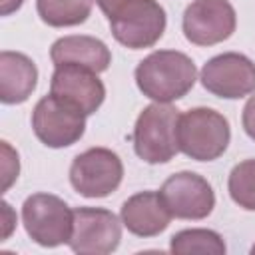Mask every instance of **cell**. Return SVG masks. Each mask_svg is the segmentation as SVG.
I'll return each instance as SVG.
<instances>
[{
    "label": "cell",
    "mask_w": 255,
    "mask_h": 255,
    "mask_svg": "<svg viewBox=\"0 0 255 255\" xmlns=\"http://www.w3.org/2000/svg\"><path fill=\"white\" fill-rule=\"evenodd\" d=\"M50 94L76 106L86 116H92L104 104L106 86L94 70H88L84 66L64 64V66H56L52 74Z\"/></svg>",
    "instance_id": "12"
},
{
    "label": "cell",
    "mask_w": 255,
    "mask_h": 255,
    "mask_svg": "<svg viewBox=\"0 0 255 255\" xmlns=\"http://www.w3.org/2000/svg\"><path fill=\"white\" fill-rule=\"evenodd\" d=\"M86 118L88 116L82 110L50 94L34 106L32 129L46 147H70L82 139L86 131Z\"/></svg>",
    "instance_id": "6"
},
{
    "label": "cell",
    "mask_w": 255,
    "mask_h": 255,
    "mask_svg": "<svg viewBox=\"0 0 255 255\" xmlns=\"http://www.w3.org/2000/svg\"><path fill=\"white\" fill-rule=\"evenodd\" d=\"M231 139L227 118L213 108H191L179 116V151L195 161H213L225 153Z\"/></svg>",
    "instance_id": "3"
},
{
    "label": "cell",
    "mask_w": 255,
    "mask_h": 255,
    "mask_svg": "<svg viewBox=\"0 0 255 255\" xmlns=\"http://www.w3.org/2000/svg\"><path fill=\"white\" fill-rule=\"evenodd\" d=\"M122 221L104 207H76L70 249L80 255H108L122 241Z\"/></svg>",
    "instance_id": "8"
},
{
    "label": "cell",
    "mask_w": 255,
    "mask_h": 255,
    "mask_svg": "<svg viewBox=\"0 0 255 255\" xmlns=\"http://www.w3.org/2000/svg\"><path fill=\"white\" fill-rule=\"evenodd\" d=\"M94 0H36L38 16L52 28L84 24L92 14Z\"/></svg>",
    "instance_id": "16"
},
{
    "label": "cell",
    "mask_w": 255,
    "mask_h": 255,
    "mask_svg": "<svg viewBox=\"0 0 255 255\" xmlns=\"http://www.w3.org/2000/svg\"><path fill=\"white\" fill-rule=\"evenodd\" d=\"M18 173H20L18 151L12 149L8 141H2V191H8V187L18 179Z\"/></svg>",
    "instance_id": "19"
},
{
    "label": "cell",
    "mask_w": 255,
    "mask_h": 255,
    "mask_svg": "<svg viewBox=\"0 0 255 255\" xmlns=\"http://www.w3.org/2000/svg\"><path fill=\"white\" fill-rule=\"evenodd\" d=\"M24 0H0V14L2 16H8L12 12H16L20 6H22Z\"/></svg>",
    "instance_id": "22"
},
{
    "label": "cell",
    "mask_w": 255,
    "mask_h": 255,
    "mask_svg": "<svg viewBox=\"0 0 255 255\" xmlns=\"http://www.w3.org/2000/svg\"><path fill=\"white\" fill-rule=\"evenodd\" d=\"M241 124H243L245 133L255 141V96H251V98L247 100V104L243 106Z\"/></svg>",
    "instance_id": "20"
},
{
    "label": "cell",
    "mask_w": 255,
    "mask_h": 255,
    "mask_svg": "<svg viewBox=\"0 0 255 255\" xmlns=\"http://www.w3.org/2000/svg\"><path fill=\"white\" fill-rule=\"evenodd\" d=\"M14 223H16V215H14L12 207L6 201H2V225H4V229H2V241L8 239V235L14 229Z\"/></svg>",
    "instance_id": "21"
},
{
    "label": "cell",
    "mask_w": 255,
    "mask_h": 255,
    "mask_svg": "<svg viewBox=\"0 0 255 255\" xmlns=\"http://www.w3.org/2000/svg\"><path fill=\"white\" fill-rule=\"evenodd\" d=\"M169 251L177 255H225L223 237L211 229H183L169 241Z\"/></svg>",
    "instance_id": "17"
},
{
    "label": "cell",
    "mask_w": 255,
    "mask_h": 255,
    "mask_svg": "<svg viewBox=\"0 0 255 255\" xmlns=\"http://www.w3.org/2000/svg\"><path fill=\"white\" fill-rule=\"evenodd\" d=\"M201 86L223 100H239L255 92V64L239 52H225L201 68Z\"/></svg>",
    "instance_id": "11"
},
{
    "label": "cell",
    "mask_w": 255,
    "mask_h": 255,
    "mask_svg": "<svg viewBox=\"0 0 255 255\" xmlns=\"http://www.w3.org/2000/svg\"><path fill=\"white\" fill-rule=\"evenodd\" d=\"M50 58L54 66L74 64V66H84L88 70H94L96 74L106 72L112 64L110 48L102 40L94 36H84V34L58 38L50 48Z\"/></svg>",
    "instance_id": "14"
},
{
    "label": "cell",
    "mask_w": 255,
    "mask_h": 255,
    "mask_svg": "<svg viewBox=\"0 0 255 255\" xmlns=\"http://www.w3.org/2000/svg\"><path fill=\"white\" fill-rule=\"evenodd\" d=\"M108 22L116 42L141 50L151 48L163 36L167 16L157 0H126L108 16Z\"/></svg>",
    "instance_id": "4"
},
{
    "label": "cell",
    "mask_w": 255,
    "mask_h": 255,
    "mask_svg": "<svg viewBox=\"0 0 255 255\" xmlns=\"http://www.w3.org/2000/svg\"><path fill=\"white\" fill-rule=\"evenodd\" d=\"M251 253H253V255H255V245H253V247H251Z\"/></svg>",
    "instance_id": "24"
},
{
    "label": "cell",
    "mask_w": 255,
    "mask_h": 255,
    "mask_svg": "<svg viewBox=\"0 0 255 255\" xmlns=\"http://www.w3.org/2000/svg\"><path fill=\"white\" fill-rule=\"evenodd\" d=\"M38 86V68L22 52H0V102L6 106L26 102Z\"/></svg>",
    "instance_id": "15"
},
{
    "label": "cell",
    "mask_w": 255,
    "mask_h": 255,
    "mask_svg": "<svg viewBox=\"0 0 255 255\" xmlns=\"http://www.w3.org/2000/svg\"><path fill=\"white\" fill-rule=\"evenodd\" d=\"M227 189L241 209L255 211V159H243L231 169Z\"/></svg>",
    "instance_id": "18"
},
{
    "label": "cell",
    "mask_w": 255,
    "mask_h": 255,
    "mask_svg": "<svg viewBox=\"0 0 255 255\" xmlns=\"http://www.w3.org/2000/svg\"><path fill=\"white\" fill-rule=\"evenodd\" d=\"M22 223L30 239L42 247H58L70 241L74 209L52 193H32L22 203Z\"/></svg>",
    "instance_id": "5"
},
{
    "label": "cell",
    "mask_w": 255,
    "mask_h": 255,
    "mask_svg": "<svg viewBox=\"0 0 255 255\" xmlns=\"http://www.w3.org/2000/svg\"><path fill=\"white\" fill-rule=\"evenodd\" d=\"M124 227L137 237H155L167 229L171 213L165 207L159 191H139L128 197L120 209Z\"/></svg>",
    "instance_id": "13"
},
{
    "label": "cell",
    "mask_w": 255,
    "mask_h": 255,
    "mask_svg": "<svg viewBox=\"0 0 255 255\" xmlns=\"http://www.w3.org/2000/svg\"><path fill=\"white\" fill-rule=\"evenodd\" d=\"M124 2H126V0H96V4H98V6H100V10L106 14V18H108V16H110V14H112L120 4H124Z\"/></svg>",
    "instance_id": "23"
},
{
    "label": "cell",
    "mask_w": 255,
    "mask_h": 255,
    "mask_svg": "<svg viewBox=\"0 0 255 255\" xmlns=\"http://www.w3.org/2000/svg\"><path fill=\"white\" fill-rule=\"evenodd\" d=\"M159 195L171 217L177 219H205L215 207L211 183L195 171H177L169 175L163 181Z\"/></svg>",
    "instance_id": "10"
},
{
    "label": "cell",
    "mask_w": 255,
    "mask_h": 255,
    "mask_svg": "<svg viewBox=\"0 0 255 255\" xmlns=\"http://www.w3.org/2000/svg\"><path fill=\"white\" fill-rule=\"evenodd\" d=\"M235 8L229 0H193L181 20L183 36L195 46H213L233 36Z\"/></svg>",
    "instance_id": "9"
},
{
    "label": "cell",
    "mask_w": 255,
    "mask_h": 255,
    "mask_svg": "<svg viewBox=\"0 0 255 255\" xmlns=\"http://www.w3.org/2000/svg\"><path fill=\"white\" fill-rule=\"evenodd\" d=\"M179 110L169 104L153 102L135 120L131 141L133 151L145 163H167L179 153L177 122Z\"/></svg>",
    "instance_id": "2"
},
{
    "label": "cell",
    "mask_w": 255,
    "mask_h": 255,
    "mask_svg": "<svg viewBox=\"0 0 255 255\" xmlns=\"http://www.w3.org/2000/svg\"><path fill=\"white\" fill-rule=\"evenodd\" d=\"M124 179V163L120 155L108 147H90L78 153L70 165L72 187L90 199L108 197Z\"/></svg>",
    "instance_id": "7"
},
{
    "label": "cell",
    "mask_w": 255,
    "mask_h": 255,
    "mask_svg": "<svg viewBox=\"0 0 255 255\" xmlns=\"http://www.w3.org/2000/svg\"><path fill=\"white\" fill-rule=\"evenodd\" d=\"M139 92L159 104L181 100L197 80L193 60L177 50H157L145 56L135 68Z\"/></svg>",
    "instance_id": "1"
}]
</instances>
